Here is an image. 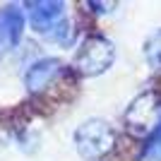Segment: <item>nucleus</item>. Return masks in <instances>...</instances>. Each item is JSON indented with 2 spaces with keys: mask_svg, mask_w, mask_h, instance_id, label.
Masks as SVG:
<instances>
[{
  "mask_svg": "<svg viewBox=\"0 0 161 161\" xmlns=\"http://www.w3.org/2000/svg\"><path fill=\"white\" fill-rule=\"evenodd\" d=\"M123 125L130 137L149 140L161 128V94L156 89H147L140 96H135L123 115Z\"/></svg>",
  "mask_w": 161,
  "mask_h": 161,
  "instance_id": "1",
  "label": "nucleus"
},
{
  "mask_svg": "<svg viewBox=\"0 0 161 161\" xmlns=\"http://www.w3.org/2000/svg\"><path fill=\"white\" fill-rule=\"evenodd\" d=\"M115 147V130L108 120L89 118L75 130V149L84 161H101Z\"/></svg>",
  "mask_w": 161,
  "mask_h": 161,
  "instance_id": "2",
  "label": "nucleus"
},
{
  "mask_svg": "<svg viewBox=\"0 0 161 161\" xmlns=\"http://www.w3.org/2000/svg\"><path fill=\"white\" fill-rule=\"evenodd\" d=\"M115 60V48L106 36H87L75 53L72 67L82 77H96L106 72Z\"/></svg>",
  "mask_w": 161,
  "mask_h": 161,
  "instance_id": "3",
  "label": "nucleus"
},
{
  "mask_svg": "<svg viewBox=\"0 0 161 161\" xmlns=\"http://www.w3.org/2000/svg\"><path fill=\"white\" fill-rule=\"evenodd\" d=\"M24 14H27L29 24L36 34L48 39L63 22H67L65 3H55V0H39V3H24Z\"/></svg>",
  "mask_w": 161,
  "mask_h": 161,
  "instance_id": "4",
  "label": "nucleus"
},
{
  "mask_svg": "<svg viewBox=\"0 0 161 161\" xmlns=\"http://www.w3.org/2000/svg\"><path fill=\"white\" fill-rule=\"evenodd\" d=\"M24 22H27V14L19 5L0 7V60L19 46L22 34H24Z\"/></svg>",
  "mask_w": 161,
  "mask_h": 161,
  "instance_id": "5",
  "label": "nucleus"
},
{
  "mask_svg": "<svg viewBox=\"0 0 161 161\" xmlns=\"http://www.w3.org/2000/svg\"><path fill=\"white\" fill-rule=\"evenodd\" d=\"M60 72H63V60H58V58H39V60H34L27 67V72H24V87L31 94H39Z\"/></svg>",
  "mask_w": 161,
  "mask_h": 161,
  "instance_id": "6",
  "label": "nucleus"
},
{
  "mask_svg": "<svg viewBox=\"0 0 161 161\" xmlns=\"http://www.w3.org/2000/svg\"><path fill=\"white\" fill-rule=\"evenodd\" d=\"M144 58L152 70H161V29L154 31L144 43Z\"/></svg>",
  "mask_w": 161,
  "mask_h": 161,
  "instance_id": "7",
  "label": "nucleus"
},
{
  "mask_svg": "<svg viewBox=\"0 0 161 161\" xmlns=\"http://www.w3.org/2000/svg\"><path fill=\"white\" fill-rule=\"evenodd\" d=\"M159 135H161V128H159Z\"/></svg>",
  "mask_w": 161,
  "mask_h": 161,
  "instance_id": "8",
  "label": "nucleus"
}]
</instances>
